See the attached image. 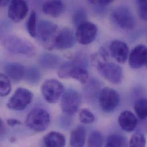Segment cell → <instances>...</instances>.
Wrapping results in <instances>:
<instances>
[{"label": "cell", "instance_id": "e0dca14e", "mask_svg": "<svg viewBox=\"0 0 147 147\" xmlns=\"http://www.w3.org/2000/svg\"><path fill=\"white\" fill-rule=\"evenodd\" d=\"M64 9V4L61 1H48L42 6V11L45 14L54 18L60 16Z\"/></svg>", "mask_w": 147, "mask_h": 147}, {"label": "cell", "instance_id": "4316f807", "mask_svg": "<svg viewBox=\"0 0 147 147\" xmlns=\"http://www.w3.org/2000/svg\"><path fill=\"white\" fill-rule=\"evenodd\" d=\"M37 26L36 13L34 10H32L27 21V29L30 36L33 38L37 37Z\"/></svg>", "mask_w": 147, "mask_h": 147}, {"label": "cell", "instance_id": "7402d4cb", "mask_svg": "<svg viewBox=\"0 0 147 147\" xmlns=\"http://www.w3.org/2000/svg\"><path fill=\"white\" fill-rule=\"evenodd\" d=\"M109 54L105 49L101 47L98 53L92 55L91 61L93 65L98 71L108 63Z\"/></svg>", "mask_w": 147, "mask_h": 147}, {"label": "cell", "instance_id": "8992f818", "mask_svg": "<svg viewBox=\"0 0 147 147\" xmlns=\"http://www.w3.org/2000/svg\"><path fill=\"white\" fill-rule=\"evenodd\" d=\"M120 96L117 91L109 88H102L99 95V103L101 108L107 113L114 111L120 103Z\"/></svg>", "mask_w": 147, "mask_h": 147}, {"label": "cell", "instance_id": "ffe728a7", "mask_svg": "<svg viewBox=\"0 0 147 147\" xmlns=\"http://www.w3.org/2000/svg\"><path fill=\"white\" fill-rule=\"evenodd\" d=\"M86 130L81 125L76 127L71 133L70 144L72 147H83L86 140Z\"/></svg>", "mask_w": 147, "mask_h": 147}, {"label": "cell", "instance_id": "3957f363", "mask_svg": "<svg viewBox=\"0 0 147 147\" xmlns=\"http://www.w3.org/2000/svg\"><path fill=\"white\" fill-rule=\"evenodd\" d=\"M51 117L45 109L37 108L32 110L26 116V125L30 129L40 132L44 131L49 125Z\"/></svg>", "mask_w": 147, "mask_h": 147}, {"label": "cell", "instance_id": "f546056e", "mask_svg": "<svg viewBox=\"0 0 147 147\" xmlns=\"http://www.w3.org/2000/svg\"><path fill=\"white\" fill-rule=\"evenodd\" d=\"M78 117L82 123L86 124H92L95 120V117L93 113L86 108H84L80 111Z\"/></svg>", "mask_w": 147, "mask_h": 147}, {"label": "cell", "instance_id": "4fadbf2b", "mask_svg": "<svg viewBox=\"0 0 147 147\" xmlns=\"http://www.w3.org/2000/svg\"><path fill=\"white\" fill-rule=\"evenodd\" d=\"M76 36L74 32L68 28L59 31L55 41V48L58 49H67L72 48L75 42Z\"/></svg>", "mask_w": 147, "mask_h": 147}, {"label": "cell", "instance_id": "1f68e13d", "mask_svg": "<svg viewBox=\"0 0 147 147\" xmlns=\"http://www.w3.org/2000/svg\"><path fill=\"white\" fill-rule=\"evenodd\" d=\"M86 18V13L84 9H80L77 10L73 16L72 22L74 25L78 27L82 23L85 22Z\"/></svg>", "mask_w": 147, "mask_h": 147}, {"label": "cell", "instance_id": "f1b7e54d", "mask_svg": "<svg viewBox=\"0 0 147 147\" xmlns=\"http://www.w3.org/2000/svg\"><path fill=\"white\" fill-rule=\"evenodd\" d=\"M103 137L98 131L93 132L88 140V147H102Z\"/></svg>", "mask_w": 147, "mask_h": 147}, {"label": "cell", "instance_id": "5b68a950", "mask_svg": "<svg viewBox=\"0 0 147 147\" xmlns=\"http://www.w3.org/2000/svg\"><path fill=\"white\" fill-rule=\"evenodd\" d=\"M33 98V93L24 88H17L9 99L6 107L13 111H22L29 105Z\"/></svg>", "mask_w": 147, "mask_h": 147}, {"label": "cell", "instance_id": "484cf974", "mask_svg": "<svg viewBox=\"0 0 147 147\" xmlns=\"http://www.w3.org/2000/svg\"><path fill=\"white\" fill-rule=\"evenodd\" d=\"M25 78L29 84H38L40 80V72L36 67H30L25 71Z\"/></svg>", "mask_w": 147, "mask_h": 147}, {"label": "cell", "instance_id": "d6a6232c", "mask_svg": "<svg viewBox=\"0 0 147 147\" xmlns=\"http://www.w3.org/2000/svg\"><path fill=\"white\" fill-rule=\"evenodd\" d=\"M138 13L142 20L147 21V0L136 1Z\"/></svg>", "mask_w": 147, "mask_h": 147}, {"label": "cell", "instance_id": "836d02e7", "mask_svg": "<svg viewBox=\"0 0 147 147\" xmlns=\"http://www.w3.org/2000/svg\"><path fill=\"white\" fill-rule=\"evenodd\" d=\"M113 1L110 0H103V1H90L89 2H90L92 4L94 5H99L100 6H108V5L111 4Z\"/></svg>", "mask_w": 147, "mask_h": 147}, {"label": "cell", "instance_id": "2e32d148", "mask_svg": "<svg viewBox=\"0 0 147 147\" xmlns=\"http://www.w3.org/2000/svg\"><path fill=\"white\" fill-rule=\"evenodd\" d=\"M70 77L82 84L87 83L89 79V72L86 68V59L84 57L72 68L70 73Z\"/></svg>", "mask_w": 147, "mask_h": 147}, {"label": "cell", "instance_id": "9c48e42d", "mask_svg": "<svg viewBox=\"0 0 147 147\" xmlns=\"http://www.w3.org/2000/svg\"><path fill=\"white\" fill-rule=\"evenodd\" d=\"M97 33V26L91 22L86 21L77 28L75 36L80 44L85 45L92 43L94 40Z\"/></svg>", "mask_w": 147, "mask_h": 147}, {"label": "cell", "instance_id": "44dd1931", "mask_svg": "<svg viewBox=\"0 0 147 147\" xmlns=\"http://www.w3.org/2000/svg\"><path fill=\"white\" fill-rule=\"evenodd\" d=\"M59 60L60 59L57 56L52 53H45L40 57L39 63L45 69H53L57 66Z\"/></svg>", "mask_w": 147, "mask_h": 147}, {"label": "cell", "instance_id": "d4e9b609", "mask_svg": "<svg viewBox=\"0 0 147 147\" xmlns=\"http://www.w3.org/2000/svg\"><path fill=\"white\" fill-rule=\"evenodd\" d=\"M134 110L140 119L147 118V98H140L136 101L134 105Z\"/></svg>", "mask_w": 147, "mask_h": 147}, {"label": "cell", "instance_id": "6da1fadb", "mask_svg": "<svg viewBox=\"0 0 147 147\" xmlns=\"http://www.w3.org/2000/svg\"><path fill=\"white\" fill-rule=\"evenodd\" d=\"M3 47L13 55L32 57L36 55V48L30 41L16 35H8L2 39Z\"/></svg>", "mask_w": 147, "mask_h": 147}, {"label": "cell", "instance_id": "e575fe53", "mask_svg": "<svg viewBox=\"0 0 147 147\" xmlns=\"http://www.w3.org/2000/svg\"><path fill=\"white\" fill-rule=\"evenodd\" d=\"M6 123L10 127H14L16 125H20L22 124V123L16 119H9L6 120Z\"/></svg>", "mask_w": 147, "mask_h": 147}, {"label": "cell", "instance_id": "603a6c76", "mask_svg": "<svg viewBox=\"0 0 147 147\" xmlns=\"http://www.w3.org/2000/svg\"><path fill=\"white\" fill-rule=\"evenodd\" d=\"M81 57H77L71 61H67L60 66L57 74L58 76L63 79H66L70 77V73L74 67L80 61Z\"/></svg>", "mask_w": 147, "mask_h": 147}, {"label": "cell", "instance_id": "9a60e30c", "mask_svg": "<svg viewBox=\"0 0 147 147\" xmlns=\"http://www.w3.org/2000/svg\"><path fill=\"white\" fill-rule=\"evenodd\" d=\"M137 117L129 111L122 112L118 119L119 125L125 132H131L135 130L138 124Z\"/></svg>", "mask_w": 147, "mask_h": 147}, {"label": "cell", "instance_id": "4dcf8cb0", "mask_svg": "<svg viewBox=\"0 0 147 147\" xmlns=\"http://www.w3.org/2000/svg\"><path fill=\"white\" fill-rule=\"evenodd\" d=\"M129 147H146V139L141 134H135L131 137Z\"/></svg>", "mask_w": 147, "mask_h": 147}, {"label": "cell", "instance_id": "52a82bcc", "mask_svg": "<svg viewBox=\"0 0 147 147\" xmlns=\"http://www.w3.org/2000/svg\"><path fill=\"white\" fill-rule=\"evenodd\" d=\"M81 104V97L78 92L73 89H68L64 93L60 100L63 112L72 115L78 110Z\"/></svg>", "mask_w": 147, "mask_h": 147}, {"label": "cell", "instance_id": "d6986e66", "mask_svg": "<svg viewBox=\"0 0 147 147\" xmlns=\"http://www.w3.org/2000/svg\"><path fill=\"white\" fill-rule=\"evenodd\" d=\"M46 147H64L66 144L65 136L60 132L52 131L47 134L43 139Z\"/></svg>", "mask_w": 147, "mask_h": 147}, {"label": "cell", "instance_id": "7a4b0ae2", "mask_svg": "<svg viewBox=\"0 0 147 147\" xmlns=\"http://www.w3.org/2000/svg\"><path fill=\"white\" fill-rule=\"evenodd\" d=\"M58 26L49 21L41 20L37 26V37L40 42L48 50L55 48V41L59 32Z\"/></svg>", "mask_w": 147, "mask_h": 147}, {"label": "cell", "instance_id": "8d00e7d4", "mask_svg": "<svg viewBox=\"0 0 147 147\" xmlns=\"http://www.w3.org/2000/svg\"><path fill=\"white\" fill-rule=\"evenodd\" d=\"M146 67H147V63H146Z\"/></svg>", "mask_w": 147, "mask_h": 147}, {"label": "cell", "instance_id": "cb8c5ba5", "mask_svg": "<svg viewBox=\"0 0 147 147\" xmlns=\"http://www.w3.org/2000/svg\"><path fill=\"white\" fill-rule=\"evenodd\" d=\"M127 139L122 135L113 134L110 135L106 142L105 147H128Z\"/></svg>", "mask_w": 147, "mask_h": 147}, {"label": "cell", "instance_id": "5bb4252c", "mask_svg": "<svg viewBox=\"0 0 147 147\" xmlns=\"http://www.w3.org/2000/svg\"><path fill=\"white\" fill-rule=\"evenodd\" d=\"M111 55L118 63L123 64L126 62L129 55V48L122 41L115 40L110 45Z\"/></svg>", "mask_w": 147, "mask_h": 147}, {"label": "cell", "instance_id": "ac0fdd59", "mask_svg": "<svg viewBox=\"0 0 147 147\" xmlns=\"http://www.w3.org/2000/svg\"><path fill=\"white\" fill-rule=\"evenodd\" d=\"M25 71L23 65L16 63H9L4 67L5 74L14 81H20L25 77Z\"/></svg>", "mask_w": 147, "mask_h": 147}, {"label": "cell", "instance_id": "8fae6325", "mask_svg": "<svg viewBox=\"0 0 147 147\" xmlns=\"http://www.w3.org/2000/svg\"><path fill=\"white\" fill-rule=\"evenodd\" d=\"M102 76L112 84H120L123 78L121 67L113 63H108L99 70Z\"/></svg>", "mask_w": 147, "mask_h": 147}, {"label": "cell", "instance_id": "277c9868", "mask_svg": "<svg viewBox=\"0 0 147 147\" xmlns=\"http://www.w3.org/2000/svg\"><path fill=\"white\" fill-rule=\"evenodd\" d=\"M41 94L49 103H56L62 97L65 92L64 85L59 80L49 78L45 80L41 87Z\"/></svg>", "mask_w": 147, "mask_h": 147}, {"label": "cell", "instance_id": "83f0119b", "mask_svg": "<svg viewBox=\"0 0 147 147\" xmlns=\"http://www.w3.org/2000/svg\"><path fill=\"white\" fill-rule=\"evenodd\" d=\"M11 90L9 78L5 74H0V95L1 97L7 96Z\"/></svg>", "mask_w": 147, "mask_h": 147}, {"label": "cell", "instance_id": "30bf717a", "mask_svg": "<svg viewBox=\"0 0 147 147\" xmlns=\"http://www.w3.org/2000/svg\"><path fill=\"white\" fill-rule=\"evenodd\" d=\"M29 7L26 1L16 0L10 2L8 8V17L15 22H18L27 16Z\"/></svg>", "mask_w": 147, "mask_h": 147}, {"label": "cell", "instance_id": "d590c367", "mask_svg": "<svg viewBox=\"0 0 147 147\" xmlns=\"http://www.w3.org/2000/svg\"><path fill=\"white\" fill-rule=\"evenodd\" d=\"M10 3V2H9V1H1L0 2V5H1V7H3V6L7 5L8 3Z\"/></svg>", "mask_w": 147, "mask_h": 147}, {"label": "cell", "instance_id": "ba28073f", "mask_svg": "<svg viewBox=\"0 0 147 147\" xmlns=\"http://www.w3.org/2000/svg\"><path fill=\"white\" fill-rule=\"evenodd\" d=\"M112 18L115 24L123 29H132L135 25V19L131 11L125 6H119L112 13Z\"/></svg>", "mask_w": 147, "mask_h": 147}, {"label": "cell", "instance_id": "7c38bea8", "mask_svg": "<svg viewBox=\"0 0 147 147\" xmlns=\"http://www.w3.org/2000/svg\"><path fill=\"white\" fill-rule=\"evenodd\" d=\"M147 61V47L138 45L131 51L129 56V65L132 69H139L146 65Z\"/></svg>", "mask_w": 147, "mask_h": 147}]
</instances>
